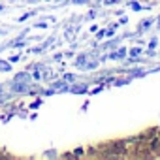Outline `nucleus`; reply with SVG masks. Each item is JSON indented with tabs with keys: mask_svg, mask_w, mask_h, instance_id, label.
<instances>
[]
</instances>
